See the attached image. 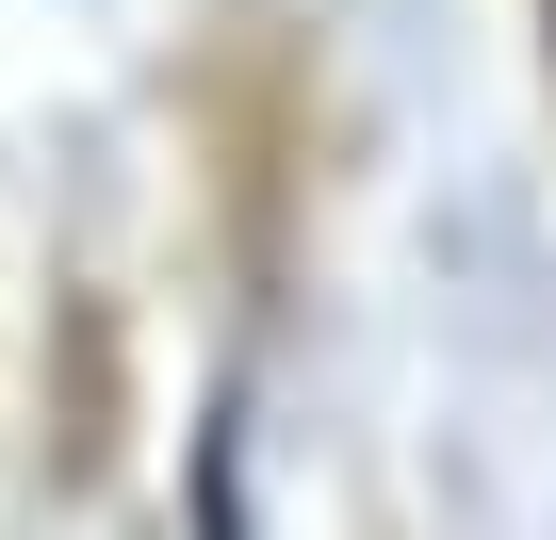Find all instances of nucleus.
Wrapping results in <instances>:
<instances>
[{
  "label": "nucleus",
  "instance_id": "f257e3e1",
  "mask_svg": "<svg viewBox=\"0 0 556 540\" xmlns=\"http://www.w3.org/2000/svg\"><path fill=\"white\" fill-rule=\"evenodd\" d=\"M197 540H245V491H229V426H197Z\"/></svg>",
  "mask_w": 556,
  "mask_h": 540
},
{
  "label": "nucleus",
  "instance_id": "f03ea898",
  "mask_svg": "<svg viewBox=\"0 0 556 540\" xmlns=\"http://www.w3.org/2000/svg\"><path fill=\"white\" fill-rule=\"evenodd\" d=\"M540 34H556V0H540Z\"/></svg>",
  "mask_w": 556,
  "mask_h": 540
}]
</instances>
